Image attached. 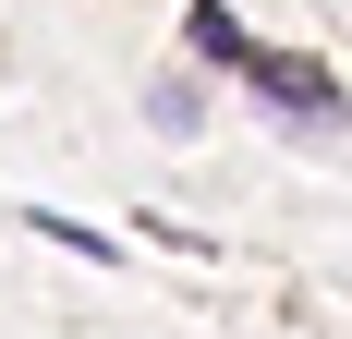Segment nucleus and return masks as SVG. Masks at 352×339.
Here are the masks:
<instances>
[{
    "instance_id": "obj_1",
    "label": "nucleus",
    "mask_w": 352,
    "mask_h": 339,
    "mask_svg": "<svg viewBox=\"0 0 352 339\" xmlns=\"http://www.w3.org/2000/svg\"><path fill=\"white\" fill-rule=\"evenodd\" d=\"M243 85L280 109V121H304V134H340V121H352L340 73H328V61H292V49H255V61H243Z\"/></svg>"
},
{
    "instance_id": "obj_2",
    "label": "nucleus",
    "mask_w": 352,
    "mask_h": 339,
    "mask_svg": "<svg viewBox=\"0 0 352 339\" xmlns=\"http://www.w3.org/2000/svg\"><path fill=\"white\" fill-rule=\"evenodd\" d=\"M182 36H195V61H207V73H243L255 49H267V36H243V12H231V0H195V12H182Z\"/></svg>"
},
{
    "instance_id": "obj_3",
    "label": "nucleus",
    "mask_w": 352,
    "mask_h": 339,
    "mask_svg": "<svg viewBox=\"0 0 352 339\" xmlns=\"http://www.w3.org/2000/svg\"><path fill=\"white\" fill-rule=\"evenodd\" d=\"M36 231L61 242V255H122V242H109V231H85V218H61V206H36Z\"/></svg>"
}]
</instances>
